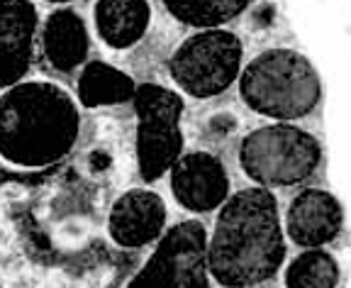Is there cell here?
I'll use <instances>...</instances> for the list:
<instances>
[{
    "label": "cell",
    "mask_w": 351,
    "mask_h": 288,
    "mask_svg": "<svg viewBox=\"0 0 351 288\" xmlns=\"http://www.w3.org/2000/svg\"><path fill=\"white\" fill-rule=\"evenodd\" d=\"M205 254L210 278L222 288H256L278 276L288 239L274 191L249 186L230 193L217 208Z\"/></svg>",
    "instance_id": "cell-1"
},
{
    "label": "cell",
    "mask_w": 351,
    "mask_h": 288,
    "mask_svg": "<svg viewBox=\"0 0 351 288\" xmlns=\"http://www.w3.org/2000/svg\"><path fill=\"white\" fill-rule=\"evenodd\" d=\"M81 137V108L54 81H20L0 93V159L44 169L69 156Z\"/></svg>",
    "instance_id": "cell-2"
},
{
    "label": "cell",
    "mask_w": 351,
    "mask_h": 288,
    "mask_svg": "<svg viewBox=\"0 0 351 288\" xmlns=\"http://www.w3.org/2000/svg\"><path fill=\"white\" fill-rule=\"evenodd\" d=\"M237 81L244 106L274 122L302 120L322 100V81L315 64L291 47L263 49L241 67Z\"/></svg>",
    "instance_id": "cell-3"
},
{
    "label": "cell",
    "mask_w": 351,
    "mask_h": 288,
    "mask_svg": "<svg viewBox=\"0 0 351 288\" xmlns=\"http://www.w3.org/2000/svg\"><path fill=\"white\" fill-rule=\"evenodd\" d=\"M239 167L254 186L291 189L310 181L322 164V144L295 122H269L241 137Z\"/></svg>",
    "instance_id": "cell-4"
},
{
    "label": "cell",
    "mask_w": 351,
    "mask_h": 288,
    "mask_svg": "<svg viewBox=\"0 0 351 288\" xmlns=\"http://www.w3.org/2000/svg\"><path fill=\"white\" fill-rule=\"evenodd\" d=\"M244 67V45L227 27L195 29L169 59L171 81L178 93L197 100L222 95L237 84Z\"/></svg>",
    "instance_id": "cell-5"
},
{
    "label": "cell",
    "mask_w": 351,
    "mask_h": 288,
    "mask_svg": "<svg viewBox=\"0 0 351 288\" xmlns=\"http://www.w3.org/2000/svg\"><path fill=\"white\" fill-rule=\"evenodd\" d=\"M137 115V167L144 183H156L169 173L173 161L183 154V110L186 100L178 91L161 84H139L134 91Z\"/></svg>",
    "instance_id": "cell-6"
},
{
    "label": "cell",
    "mask_w": 351,
    "mask_h": 288,
    "mask_svg": "<svg viewBox=\"0 0 351 288\" xmlns=\"http://www.w3.org/2000/svg\"><path fill=\"white\" fill-rule=\"evenodd\" d=\"M208 230L200 220L166 228L125 288H215L208 272Z\"/></svg>",
    "instance_id": "cell-7"
},
{
    "label": "cell",
    "mask_w": 351,
    "mask_h": 288,
    "mask_svg": "<svg viewBox=\"0 0 351 288\" xmlns=\"http://www.w3.org/2000/svg\"><path fill=\"white\" fill-rule=\"evenodd\" d=\"M166 176L173 200L193 215L217 211L232 193L227 167L213 152H183Z\"/></svg>",
    "instance_id": "cell-8"
},
{
    "label": "cell",
    "mask_w": 351,
    "mask_h": 288,
    "mask_svg": "<svg viewBox=\"0 0 351 288\" xmlns=\"http://www.w3.org/2000/svg\"><path fill=\"white\" fill-rule=\"evenodd\" d=\"M169 228L166 200L152 189H130L108 213V237L122 250H144Z\"/></svg>",
    "instance_id": "cell-9"
},
{
    "label": "cell",
    "mask_w": 351,
    "mask_h": 288,
    "mask_svg": "<svg viewBox=\"0 0 351 288\" xmlns=\"http://www.w3.org/2000/svg\"><path fill=\"white\" fill-rule=\"evenodd\" d=\"M344 230V208L335 193L302 189L283 213L285 239L302 250H322Z\"/></svg>",
    "instance_id": "cell-10"
},
{
    "label": "cell",
    "mask_w": 351,
    "mask_h": 288,
    "mask_svg": "<svg viewBox=\"0 0 351 288\" xmlns=\"http://www.w3.org/2000/svg\"><path fill=\"white\" fill-rule=\"evenodd\" d=\"M39 37V12L32 0H0V88L25 81Z\"/></svg>",
    "instance_id": "cell-11"
},
{
    "label": "cell",
    "mask_w": 351,
    "mask_h": 288,
    "mask_svg": "<svg viewBox=\"0 0 351 288\" xmlns=\"http://www.w3.org/2000/svg\"><path fill=\"white\" fill-rule=\"evenodd\" d=\"M39 47H42L44 61L54 71L71 73L81 69L90 54V32L86 20L71 8H59L49 12L42 25Z\"/></svg>",
    "instance_id": "cell-12"
},
{
    "label": "cell",
    "mask_w": 351,
    "mask_h": 288,
    "mask_svg": "<svg viewBox=\"0 0 351 288\" xmlns=\"http://www.w3.org/2000/svg\"><path fill=\"white\" fill-rule=\"evenodd\" d=\"M152 25L149 0H98L93 8V27L105 47L125 51L137 47Z\"/></svg>",
    "instance_id": "cell-13"
},
{
    "label": "cell",
    "mask_w": 351,
    "mask_h": 288,
    "mask_svg": "<svg viewBox=\"0 0 351 288\" xmlns=\"http://www.w3.org/2000/svg\"><path fill=\"white\" fill-rule=\"evenodd\" d=\"M137 84L130 73L108 61H86L76 86V100L83 108L122 106L134 98Z\"/></svg>",
    "instance_id": "cell-14"
},
{
    "label": "cell",
    "mask_w": 351,
    "mask_h": 288,
    "mask_svg": "<svg viewBox=\"0 0 351 288\" xmlns=\"http://www.w3.org/2000/svg\"><path fill=\"white\" fill-rule=\"evenodd\" d=\"M176 23L193 29L227 27L252 5V0H161Z\"/></svg>",
    "instance_id": "cell-15"
},
{
    "label": "cell",
    "mask_w": 351,
    "mask_h": 288,
    "mask_svg": "<svg viewBox=\"0 0 351 288\" xmlns=\"http://www.w3.org/2000/svg\"><path fill=\"white\" fill-rule=\"evenodd\" d=\"M285 288H339L341 266L327 250H302L283 264Z\"/></svg>",
    "instance_id": "cell-16"
},
{
    "label": "cell",
    "mask_w": 351,
    "mask_h": 288,
    "mask_svg": "<svg viewBox=\"0 0 351 288\" xmlns=\"http://www.w3.org/2000/svg\"><path fill=\"white\" fill-rule=\"evenodd\" d=\"M47 3H54V5H64V3H73V0H47Z\"/></svg>",
    "instance_id": "cell-17"
}]
</instances>
